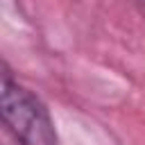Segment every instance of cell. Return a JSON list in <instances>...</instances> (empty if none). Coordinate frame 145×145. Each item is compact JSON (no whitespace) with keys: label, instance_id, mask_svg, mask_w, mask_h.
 <instances>
[{"label":"cell","instance_id":"6da1fadb","mask_svg":"<svg viewBox=\"0 0 145 145\" xmlns=\"http://www.w3.org/2000/svg\"><path fill=\"white\" fill-rule=\"evenodd\" d=\"M2 120L20 145H59L54 122L45 104L25 86L2 72Z\"/></svg>","mask_w":145,"mask_h":145},{"label":"cell","instance_id":"7a4b0ae2","mask_svg":"<svg viewBox=\"0 0 145 145\" xmlns=\"http://www.w3.org/2000/svg\"><path fill=\"white\" fill-rule=\"evenodd\" d=\"M140 2H143V7H145V0H140Z\"/></svg>","mask_w":145,"mask_h":145}]
</instances>
